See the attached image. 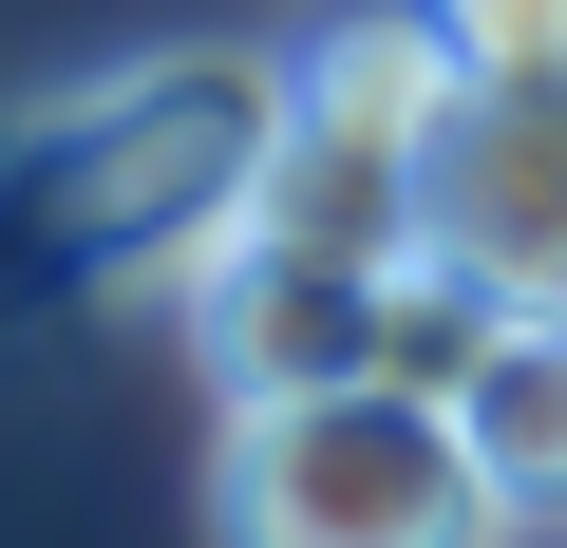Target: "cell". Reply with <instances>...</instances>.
Returning <instances> with one entry per match:
<instances>
[{"label": "cell", "mask_w": 567, "mask_h": 548, "mask_svg": "<svg viewBox=\"0 0 567 548\" xmlns=\"http://www.w3.org/2000/svg\"><path fill=\"white\" fill-rule=\"evenodd\" d=\"M303 133V58L265 39H152V58H95L58 114L0 133V227L58 285H208V265L265 227V170Z\"/></svg>", "instance_id": "1"}, {"label": "cell", "mask_w": 567, "mask_h": 548, "mask_svg": "<svg viewBox=\"0 0 567 548\" xmlns=\"http://www.w3.org/2000/svg\"><path fill=\"white\" fill-rule=\"evenodd\" d=\"M208 529H227V548H511L529 510L492 492V454H473L454 397H416V379H322V397H227Z\"/></svg>", "instance_id": "2"}, {"label": "cell", "mask_w": 567, "mask_h": 548, "mask_svg": "<svg viewBox=\"0 0 567 548\" xmlns=\"http://www.w3.org/2000/svg\"><path fill=\"white\" fill-rule=\"evenodd\" d=\"M379 285L398 265H322V246H227L208 285H189V341L227 397H322V379H379Z\"/></svg>", "instance_id": "3"}, {"label": "cell", "mask_w": 567, "mask_h": 548, "mask_svg": "<svg viewBox=\"0 0 567 548\" xmlns=\"http://www.w3.org/2000/svg\"><path fill=\"white\" fill-rule=\"evenodd\" d=\"M435 246L492 265L511 303L567 285V76H473L454 152H435Z\"/></svg>", "instance_id": "4"}, {"label": "cell", "mask_w": 567, "mask_h": 548, "mask_svg": "<svg viewBox=\"0 0 567 548\" xmlns=\"http://www.w3.org/2000/svg\"><path fill=\"white\" fill-rule=\"evenodd\" d=\"M303 114L322 133H360V152H454V114H473V58H454V20L435 0H360V20H322L303 39Z\"/></svg>", "instance_id": "5"}, {"label": "cell", "mask_w": 567, "mask_h": 548, "mask_svg": "<svg viewBox=\"0 0 567 548\" xmlns=\"http://www.w3.org/2000/svg\"><path fill=\"white\" fill-rule=\"evenodd\" d=\"M265 246H322V265H416L435 246V170L416 152H360V133H284V170H265Z\"/></svg>", "instance_id": "6"}, {"label": "cell", "mask_w": 567, "mask_h": 548, "mask_svg": "<svg viewBox=\"0 0 567 548\" xmlns=\"http://www.w3.org/2000/svg\"><path fill=\"white\" fill-rule=\"evenodd\" d=\"M454 416H473L492 492H511L529 529H567V322H548V303H529V322L473 360V397H454Z\"/></svg>", "instance_id": "7"}, {"label": "cell", "mask_w": 567, "mask_h": 548, "mask_svg": "<svg viewBox=\"0 0 567 548\" xmlns=\"http://www.w3.org/2000/svg\"><path fill=\"white\" fill-rule=\"evenodd\" d=\"M529 303L492 285V265H454V246H416L398 285H379V379H416V397H473V360L511 341Z\"/></svg>", "instance_id": "8"}, {"label": "cell", "mask_w": 567, "mask_h": 548, "mask_svg": "<svg viewBox=\"0 0 567 548\" xmlns=\"http://www.w3.org/2000/svg\"><path fill=\"white\" fill-rule=\"evenodd\" d=\"M473 76H567V0H435Z\"/></svg>", "instance_id": "9"}, {"label": "cell", "mask_w": 567, "mask_h": 548, "mask_svg": "<svg viewBox=\"0 0 567 548\" xmlns=\"http://www.w3.org/2000/svg\"><path fill=\"white\" fill-rule=\"evenodd\" d=\"M548 322H567V285H548Z\"/></svg>", "instance_id": "10"}]
</instances>
